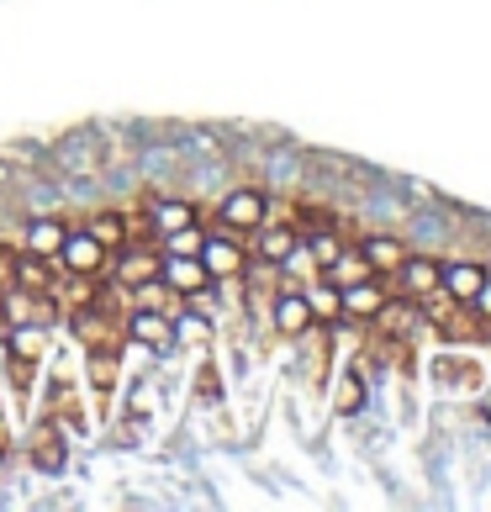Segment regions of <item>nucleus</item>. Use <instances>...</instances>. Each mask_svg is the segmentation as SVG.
Returning <instances> with one entry per match:
<instances>
[{
  "instance_id": "nucleus-18",
  "label": "nucleus",
  "mask_w": 491,
  "mask_h": 512,
  "mask_svg": "<svg viewBox=\"0 0 491 512\" xmlns=\"http://www.w3.org/2000/svg\"><path fill=\"white\" fill-rule=\"evenodd\" d=\"M365 275H375V270H370V259H365L360 249H354V254L344 249V254H338L333 264H323V280H333L338 291H344V286H354V280H365Z\"/></svg>"
},
{
  "instance_id": "nucleus-9",
  "label": "nucleus",
  "mask_w": 491,
  "mask_h": 512,
  "mask_svg": "<svg viewBox=\"0 0 491 512\" xmlns=\"http://www.w3.org/2000/svg\"><path fill=\"white\" fill-rule=\"evenodd\" d=\"M360 254L370 259V270H375V275H396V264L407 259V243L396 238V233H381V227H375V233L360 238Z\"/></svg>"
},
{
  "instance_id": "nucleus-7",
  "label": "nucleus",
  "mask_w": 491,
  "mask_h": 512,
  "mask_svg": "<svg viewBox=\"0 0 491 512\" xmlns=\"http://www.w3.org/2000/svg\"><path fill=\"white\" fill-rule=\"evenodd\" d=\"M396 280H402V291L412 301L439 296V259H433V254H407L402 264H396Z\"/></svg>"
},
{
  "instance_id": "nucleus-2",
  "label": "nucleus",
  "mask_w": 491,
  "mask_h": 512,
  "mask_svg": "<svg viewBox=\"0 0 491 512\" xmlns=\"http://www.w3.org/2000/svg\"><path fill=\"white\" fill-rule=\"evenodd\" d=\"M270 217V191L264 185H228L222 191V227L228 233H254Z\"/></svg>"
},
{
  "instance_id": "nucleus-6",
  "label": "nucleus",
  "mask_w": 491,
  "mask_h": 512,
  "mask_svg": "<svg viewBox=\"0 0 491 512\" xmlns=\"http://www.w3.org/2000/svg\"><path fill=\"white\" fill-rule=\"evenodd\" d=\"M491 270L481 259H455V264H439V291L449 296V301H460V307H470V296L481 291V280H486Z\"/></svg>"
},
{
  "instance_id": "nucleus-20",
  "label": "nucleus",
  "mask_w": 491,
  "mask_h": 512,
  "mask_svg": "<svg viewBox=\"0 0 491 512\" xmlns=\"http://www.w3.org/2000/svg\"><path fill=\"white\" fill-rule=\"evenodd\" d=\"M16 275H22V291H32V296H48V291H53L48 259H43V254H22V259H16Z\"/></svg>"
},
{
  "instance_id": "nucleus-12",
  "label": "nucleus",
  "mask_w": 491,
  "mask_h": 512,
  "mask_svg": "<svg viewBox=\"0 0 491 512\" xmlns=\"http://www.w3.org/2000/svg\"><path fill=\"white\" fill-rule=\"evenodd\" d=\"M64 233H69V222H59V217H32L27 233H22V249H27V254H43V259H59Z\"/></svg>"
},
{
  "instance_id": "nucleus-3",
  "label": "nucleus",
  "mask_w": 491,
  "mask_h": 512,
  "mask_svg": "<svg viewBox=\"0 0 491 512\" xmlns=\"http://www.w3.org/2000/svg\"><path fill=\"white\" fill-rule=\"evenodd\" d=\"M201 264H206V275L212 280H238L249 264H243V243L222 227V233H206L201 238Z\"/></svg>"
},
{
  "instance_id": "nucleus-26",
  "label": "nucleus",
  "mask_w": 491,
  "mask_h": 512,
  "mask_svg": "<svg viewBox=\"0 0 491 512\" xmlns=\"http://www.w3.org/2000/svg\"><path fill=\"white\" fill-rule=\"evenodd\" d=\"M117 370H122V359L111 354V349H106V354H101V349L90 354V381H96V386H111V381H117Z\"/></svg>"
},
{
  "instance_id": "nucleus-27",
  "label": "nucleus",
  "mask_w": 491,
  "mask_h": 512,
  "mask_svg": "<svg viewBox=\"0 0 491 512\" xmlns=\"http://www.w3.org/2000/svg\"><path fill=\"white\" fill-rule=\"evenodd\" d=\"M175 338H180V344H206V338H212V322L180 317V322H175Z\"/></svg>"
},
{
  "instance_id": "nucleus-23",
  "label": "nucleus",
  "mask_w": 491,
  "mask_h": 512,
  "mask_svg": "<svg viewBox=\"0 0 491 512\" xmlns=\"http://www.w3.org/2000/svg\"><path fill=\"white\" fill-rule=\"evenodd\" d=\"M338 254H344V238H338L333 227H317V233H312V264L323 270V264H333Z\"/></svg>"
},
{
  "instance_id": "nucleus-11",
  "label": "nucleus",
  "mask_w": 491,
  "mask_h": 512,
  "mask_svg": "<svg viewBox=\"0 0 491 512\" xmlns=\"http://www.w3.org/2000/svg\"><path fill=\"white\" fill-rule=\"evenodd\" d=\"M270 317H275V333H286V338H307L312 333V307H307L301 291H280Z\"/></svg>"
},
{
  "instance_id": "nucleus-1",
  "label": "nucleus",
  "mask_w": 491,
  "mask_h": 512,
  "mask_svg": "<svg viewBox=\"0 0 491 512\" xmlns=\"http://www.w3.org/2000/svg\"><path fill=\"white\" fill-rule=\"evenodd\" d=\"M48 164H59V175L80 180V185L101 180V175H106V132H101V127H74V132H64L59 148L48 154Z\"/></svg>"
},
{
  "instance_id": "nucleus-24",
  "label": "nucleus",
  "mask_w": 491,
  "mask_h": 512,
  "mask_svg": "<svg viewBox=\"0 0 491 512\" xmlns=\"http://www.w3.org/2000/svg\"><path fill=\"white\" fill-rule=\"evenodd\" d=\"M32 460L43 465V470H64V433H59V439H53V433H37Z\"/></svg>"
},
{
  "instance_id": "nucleus-4",
  "label": "nucleus",
  "mask_w": 491,
  "mask_h": 512,
  "mask_svg": "<svg viewBox=\"0 0 491 512\" xmlns=\"http://www.w3.org/2000/svg\"><path fill=\"white\" fill-rule=\"evenodd\" d=\"M159 280L175 296H206V286H212V275H206L201 254H164L159 259Z\"/></svg>"
},
{
  "instance_id": "nucleus-10",
  "label": "nucleus",
  "mask_w": 491,
  "mask_h": 512,
  "mask_svg": "<svg viewBox=\"0 0 491 512\" xmlns=\"http://www.w3.org/2000/svg\"><path fill=\"white\" fill-rule=\"evenodd\" d=\"M338 301H344V317L349 322H370L375 312H381L386 291H381V280H375V275H365V280H354V286L338 291Z\"/></svg>"
},
{
  "instance_id": "nucleus-17",
  "label": "nucleus",
  "mask_w": 491,
  "mask_h": 512,
  "mask_svg": "<svg viewBox=\"0 0 491 512\" xmlns=\"http://www.w3.org/2000/svg\"><path fill=\"white\" fill-rule=\"evenodd\" d=\"M264 185H270V191H296L301 185V159L291 148H275V154L264 159Z\"/></svg>"
},
{
  "instance_id": "nucleus-19",
  "label": "nucleus",
  "mask_w": 491,
  "mask_h": 512,
  "mask_svg": "<svg viewBox=\"0 0 491 512\" xmlns=\"http://www.w3.org/2000/svg\"><path fill=\"white\" fill-rule=\"evenodd\" d=\"M307 296V307H312V322H333V317H344V301H338V286L333 280L317 275V286L312 291H301Z\"/></svg>"
},
{
  "instance_id": "nucleus-14",
  "label": "nucleus",
  "mask_w": 491,
  "mask_h": 512,
  "mask_svg": "<svg viewBox=\"0 0 491 512\" xmlns=\"http://www.w3.org/2000/svg\"><path fill=\"white\" fill-rule=\"evenodd\" d=\"M159 275V254H148V249H122L117 264H111V280L117 286H143V280H154Z\"/></svg>"
},
{
  "instance_id": "nucleus-30",
  "label": "nucleus",
  "mask_w": 491,
  "mask_h": 512,
  "mask_svg": "<svg viewBox=\"0 0 491 512\" xmlns=\"http://www.w3.org/2000/svg\"><path fill=\"white\" fill-rule=\"evenodd\" d=\"M481 412H486V417H491V396H486V407H481Z\"/></svg>"
},
{
  "instance_id": "nucleus-31",
  "label": "nucleus",
  "mask_w": 491,
  "mask_h": 512,
  "mask_svg": "<svg viewBox=\"0 0 491 512\" xmlns=\"http://www.w3.org/2000/svg\"><path fill=\"white\" fill-rule=\"evenodd\" d=\"M0 312H6V296H0Z\"/></svg>"
},
{
  "instance_id": "nucleus-15",
  "label": "nucleus",
  "mask_w": 491,
  "mask_h": 512,
  "mask_svg": "<svg viewBox=\"0 0 491 512\" xmlns=\"http://www.w3.org/2000/svg\"><path fill=\"white\" fill-rule=\"evenodd\" d=\"M370 322H375V333L402 338V333L418 328V301H381V312H375Z\"/></svg>"
},
{
  "instance_id": "nucleus-29",
  "label": "nucleus",
  "mask_w": 491,
  "mask_h": 512,
  "mask_svg": "<svg viewBox=\"0 0 491 512\" xmlns=\"http://www.w3.org/2000/svg\"><path fill=\"white\" fill-rule=\"evenodd\" d=\"M470 312H476V317L486 322V328H491V275L481 280V291H476V296H470Z\"/></svg>"
},
{
  "instance_id": "nucleus-16",
  "label": "nucleus",
  "mask_w": 491,
  "mask_h": 512,
  "mask_svg": "<svg viewBox=\"0 0 491 512\" xmlns=\"http://www.w3.org/2000/svg\"><path fill=\"white\" fill-rule=\"evenodd\" d=\"M196 222V201L191 196H159L154 201V233H180Z\"/></svg>"
},
{
  "instance_id": "nucleus-8",
  "label": "nucleus",
  "mask_w": 491,
  "mask_h": 512,
  "mask_svg": "<svg viewBox=\"0 0 491 512\" xmlns=\"http://www.w3.org/2000/svg\"><path fill=\"white\" fill-rule=\"evenodd\" d=\"M296 243H301V233H296L291 222H270V217H264V222L254 227V254H259L264 264H286Z\"/></svg>"
},
{
  "instance_id": "nucleus-5",
  "label": "nucleus",
  "mask_w": 491,
  "mask_h": 512,
  "mask_svg": "<svg viewBox=\"0 0 491 512\" xmlns=\"http://www.w3.org/2000/svg\"><path fill=\"white\" fill-rule=\"evenodd\" d=\"M59 259H64V270H69V275H101L106 249L96 243V233H90V227H69Z\"/></svg>"
},
{
  "instance_id": "nucleus-28",
  "label": "nucleus",
  "mask_w": 491,
  "mask_h": 512,
  "mask_svg": "<svg viewBox=\"0 0 491 512\" xmlns=\"http://www.w3.org/2000/svg\"><path fill=\"white\" fill-rule=\"evenodd\" d=\"M37 349H43V333H37V328H16V333H11V354L37 359Z\"/></svg>"
},
{
  "instance_id": "nucleus-22",
  "label": "nucleus",
  "mask_w": 491,
  "mask_h": 512,
  "mask_svg": "<svg viewBox=\"0 0 491 512\" xmlns=\"http://www.w3.org/2000/svg\"><path fill=\"white\" fill-rule=\"evenodd\" d=\"M333 407L338 412H360L365 407V381H360V375H344V381H338V391H333Z\"/></svg>"
},
{
  "instance_id": "nucleus-13",
  "label": "nucleus",
  "mask_w": 491,
  "mask_h": 512,
  "mask_svg": "<svg viewBox=\"0 0 491 512\" xmlns=\"http://www.w3.org/2000/svg\"><path fill=\"white\" fill-rule=\"evenodd\" d=\"M127 333H132V344H148V349H164L169 338H175V322H169L159 307H138L127 322Z\"/></svg>"
},
{
  "instance_id": "nucleus-21",
  "label": "nucleus",
  "mask_w": 491,
  "mask_h": 512,
  "mask_svg": "<svg viewBox=\"0 0 491 512\" xmlns=\"http://www.w3.org/2000/svg\"><path fill=\"white\" fill-rule=\"evenodd\" d=\"M90 233H96V243H101L106 254L127 243V227H122V217H117V212H96V217H90Z\"/></svg>"
},
{
  "instance_id": "nucleus-25",
  "label": "nucleus",
  "mask_w": 491,
  "mask_h": 512,
  "mask_svg": "<svg viewBox=\"0 0 491 512\" xmlns=\"http://www.w3.org/2000/svg\"><path fill=\"white\" fill-rule=\"evenodd\" d=\"M201 227L191 222V227H180V233H164V254H201Z\"/></svg>"
}]
</instances>
